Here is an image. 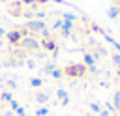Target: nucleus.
Wrapping results in <instances>:
<instances>
[{"mask_svg":"<svg viewBox=\"0 0 120 116\" xmlns=\"http://www.w3.org/2000/svg\"><path fill=\"white\" fill-rule=\"evenodd\" d=\"M24 28H26L30 34H41L43 30H47L45 22H43V21H39V19H30V21L24 24Z\"/></svg>","mask_w":120,"mask_h":116,"instance_id":"obj_1","label":"nucleus"},{"mask_svg":"<svg viewBox=\"0 0 120 116\" xmlns=\"http://www.w3.org/2000/svg\"><path fill=\"white\" fill-rule=\"evenodd\" d=\"M19 47H22V49H26V51H36V49H39V47H41V43H39L34 36H24V37L21 39Z\"/></svg>","mask_w":120,"mask_h":116,"instance_id":"obj_2","label":"nucleus"},{"mask_svg":"<svg viewBox=\"0 0 120 116\" xmlns=\"http://www.w3.org/2000/svg\"><path fill=\"white\" fill-rule=\"evenodd\" d=\"M64 71H66L68 77H81V75H84V65H81V64H77V65H68Z\"/></svg>","mask_w":120,"mask_h":116,"instance_id":"obj_3","label":"nucleus"},{"mask_svg":"<svg viewBox=\"0 0 120 116\" xmlns=\"http://www.w3.org/2000/svg\"><path fill=\"white\" fill-rule=\"evenodd\" d=\"M8 13H9V15H21V13H22V4H21V0L9 2V6H8Z\"/></svg>","mask_w":120,"mask_h":116,"instance_id":"obj_4","label":"nucleus"},{"mask_svg":"<svg viewBox=\"0 0 120 116\" xmlns=\"http://www.w3.org/2000/svg\"><path fill=\"white\" fill-rule=\"evenodd\" d=\"M41 47L45 49V51H56V41L52 39V37H43V41H41Z\"/></svg>","mask_w":120,"mask_h":116,"instance_id":"obj_5","label":"nucleus"},{"mask_svg":"<svg viewBox=\"0 0 120 116\" xmlns=\"http://www.w3.org/2000/svg\"><path fill=\"white\" fill-rule=\"evenodd\" d=\"M47 0H21L22 6H28V7H36V6H43Z\"/></svg>","mask_w":120,"mask_h":116,"instance_id":"obj_6","label":"nucleus"},{"mask_svg":"<svg viewBox=\"0 0 120 116\" xmlns=\"http://www.w3.org/2000/svg\"><path fill=\"white\" fill-rule=\"evenodd\" d=\"M107 15H109L111 19H116V17L120 15V7H118V6H112V7H109V9H107Z\"/></svg>","mask_w":120,"mask_h":116,"instance_id":"obj_7","label":"nucleus"},{"mask_svg":"<svg viewBox=\"0 0 120 116\" xmlns=\"http://www.w3.org/2000/svg\"><path fill=\"white\" fill-rule=\"evenodd\" d=\"M0 101H13V95H11V92H2L0 94Z\"/></svg>","mask_w":120,"mask_h":116,"instance_id":"obj_8","label":"nucleus"},{"mask_svg":"<svg viewBox=\"0 0 120 116\" xmlns=\"http://www.w3.org/2000/svg\"><path fill=\"white\" fill-rule=\"evenodd\" d=\"M21 15H22V17H28V19H30V17H36V11H34L32 7H30V9L26 7V9H22V13H21Z\"/></svg>","mask_w":120,"mask_h":116,"instance_id":"obj_9","label":"nucleus"},{"mask_svg":"<svg viewBox=\"0 0 120 116\" xmlns=\"http://www.w3.org/2000/svg\"><path fill=\"white\" fill-rule=\"evenodd\" d=\"M77 17H75V13H64V21L66 22H73Z\"/></svg>","mask_w":120,"mask_h":116,"instance_id":"obj_10","label":"nucleus"},{"mask_svg":"<svg viewBox=\"0 0 120 116\" xmlns=\"http://www.w3.org/2000/svg\"><path fill=\"white\" fill-rule=\"evenodd\" d=\"M30 86L39 88V86H41V79H36V77H34V79H30Z\"/></svg>","mask_w":120,"mask_h":116,"instance_id":"obj_11","label":"nucleus"},{"mask_svg":"<svg viewBox=\"0 0 120 116\" xmlns=\"http://www.w3.org/2000/svg\"><path fill=\"white\" fill-rule=\"evenodd\" d=\"M36 99H38L39 103H45L49 97H47V94H38V95H36Z\"/></svg>","mask_w":120,"mask_h":116,"instance_id":"obj_12","label":"nucleus"},{"mask_svg":"<svg viewBox=\"0 0 120 116\" xmlns=\"http://www.w3.org/2000/svg\"><path fill=\"white\" fill-rule=\"evenodd\" d=\"M84 64H88V65H92V64H94V58H92V54H84Z\"/></svg>","mask_w":120,"mask_h":116,"instance_id":"obj_13","label":"nucleus"},{"mask_svg":"<svg viewBox=\"0 0 120 116\" xmlns=\"http://www.w3.org/2000/svg\"><path fill=\"white\" fill-rule=\"evenodd\" d=\"M43 71H45V73H52V71H54V65H52V64H47V65L43 67Z\"/></svg>","mask_w":120,"mask_h":116,"instance_id":"obj_14","label":"nucleus"},{"mask_svg":"<svg viewBox=\"0 0 120 116\" xmlns=\"http://www.w3.org/2000/svg\"><path fill=\"white\" fill-rule=\"evenodd\" d=\"M15 112H17V116H26V114H24V109H22V107H17V109H15Z\"/></svg>","mask_w":120,"mask_h":116,"instance_id":"obj_15","label":"nucleus"},{"mask_svg":"<svg viewBox=\"0 0 120 116\" xmlns=\"http://www.w3.org/2000/svg\"><path fill=\"white\" fill-rule=\"evenodd\" d=\"M51 75H52L54 79H60V77H62V71H58V69H54V71H52Z\"/></svg>","mask_w":120,"mask_h":116,"instance_id":"obj_16","label":"nucleus"},{"mask_svg":"<svg viewBox=\"0 0 120 116\" xmlns=\"http://www.w3.org/2000/svg\"><path fill=\"white\" fill-rule=\"evenodd\" d=\"M58 97H60L62 101H64V99H68V95H66V92H64V90H58Z\"/></svg>","mask_w":120,"mask_h":116,"instance_id":"obj_17","label":"nucleus"},{"mask_svg":"<svg viewBox=\"0 0 120 116\" xmlns=\"http://www.w3.org/2000/svg\"><path fill=\"white\" fill-rule=\"evenodd\" d=\"M38 116H47V109H38Z\"/></svg>","mask_w":120,"mask_h":116,"instance_id":"obj_18","label":"nucleus"},{"mask_svg":"<svg viewBox=\"0 0 120 116\" xmlns=\"http://www.w3.org/2000/svg\"><path fill=\"white\" fill-rule=\"evenodd\" d=\"M36 17H38V19H39V21H41V19H43V17H45V11H36Z\"/></svg>","mask_w":120,"mask_h":116,"instance_id":"obj_19","label":"nucleus"},{"mask_svg":"<svg viewBox=\"0 0 120 116\" xmlns=\"http://www.w3.org/2000/svg\"><path fill=\"white\" fill-rule=\"evenodd\" d=\"M62 24H64V21H60V19L54 21V28H62Z\"/></svg>","mask_w":120,"mask_h":116,"instance_id":"obj_20","label":"nucleus"},{"mask_svg":"<svg viewBox=\"0 0 120 116\" xmlns=\"http://www.w3.org/2000/svg\"><path fill=\"white\" fill-rule=\"evenodd\" d=\"M9 107H11V109H13V110H15V109H17V107H19V103H17V101H15V99H13V101H11V103H9Z\"/></svg>","mask_w":120,"mask_h":116,"instance_id":"obj_21","label":"nucleus"},{"mask_svg":"<svg viewBox=\"0 0 120 116\" xmlns=\"http://www.w3.org/2000/svg\"><path fill=\"white\" fill-rule=\"evenodd\" d=\"M8 86H9V88H15L17 82H15V80H8Z\"/></svg>","mask_w":120,"mask_h":116,"instance_id":"obj_22","label":"nucleus"},{"mask_svg":"<svg viewBox=\"0 0 120 116\" xmlns=\"http://www.w3.org/2000/svg\"><path fill=\"white\" fill-rule=\"evenodd\" d=\"M112 60H114L116 64H120V56H118V54H114V56H112Z\"/></svg>","mask_w":120,"mask_h":116,"instance_id":"obj_23","label":"nucleus"},{"mask_svg":"<svg viewBox=\"0 0 120 116\" xmlns=\"http://www.w3.org/2000/svg\"><path fill=\"white\" fill-rule=\"evenodd\" d=\"M2 36H6V30H4L2 26H0V37H2Z\"/></svg>","mask_w":120,"mask_h":116,"instance_id":"obj_24","label":"nucleus"},{"mask_svg":"<svg viewBox=\"0 0 120 116\" xmlns=\"http://www.w3.org/2000/svg\"><path fill=\"white\" fill-rule=\"evenodd\" d=\"M0 2H8V0H0Z\"/></svg>","mask_w":120,"mask_h":116,"instance_id":"obj_25","label":"nucleus"},{"mask_svg":"<svg viewBox=\"0 0 120 116\" xmlns=\"http://www.w3.org/2000/svg\"><path fill=\"white\" fill-rule=\"evenodd\" d=\"M0 107H2V101H0Z\"/></svg>","mask_w":120,"mask_h":116,"instance_id":"obj_26","label":"nucleus"},{"mask_svg":"<svg viewBox=\"0 0 120 116\" xmlns=\"http://www.w3.org/2000/svg\"><path fill=\"white\" fill-rule=\"evenodd\" d=\"M116 2H118V4H120V0H116Z\"/></svg>","mask_w":120,"mask_h":116,"instance_id":"obj_27","label":"nucleus"},{"mask_svg":"<svg viewBox=\"0 0 120 116\" xmlns=\"http://www.w3.org/2000/svg\"><path fill=\"white\" fill-rule=\"evenodd\" d=\"M0 116H2V112H0Z\"/></svg>","mask_w":120,"mask_h":116,"instance_id":"obj_28","label":"nucleus"}]
</instances>
